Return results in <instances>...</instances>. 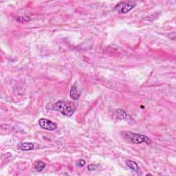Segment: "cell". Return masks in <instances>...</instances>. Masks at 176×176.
<instances>
[{
	"label": "cell",
	"instance_id": "cell-11",
	"mask_svg": "<svg viewBox=\"0 0 176 176\" xmlns=\"http://www.w3.org/2000/svg\"><path fill=\"white\" fill-rule=\"evenodd\" d=\"M87 169L89 171H93L97 170V165H95V164H90L89 166H88Z\"/></svg>",
	"mask_w": 176,
	"mask_h": 176
},
{
	"label": "cell",
	"instance_id": "cell-1",
	"mask_svg": "<svg viewBox=\"0 0 176 176\" xmlns=\"http://www.w3.org/2000/svg\"><path fill=\"white\" fill-rule=\"evenodd\" d=\"M54 109L63 116L70 117L75 112L76 107L75 104L70 101L58 100L55 104Z\"/></svg>",
	"mask_w": 176,
	"mask_h": 176
},
{
	"label": "cell",
	"instance_id": "cell-6",
	"mask_svg": "<svg viewBox=\"0 0 176 176\" xmlns=\"http://www.w3.org/2000/svg\"><path fill=\"white\" fill-rule=\"evenodd\" d=\"M17 148L21 151H31L33 150L34 146L32 143H21L17 145Z\"/></svg>",
	"mask_w": 176,
	"mask_h": 176
},
{
	"label": "cell",
	"instance_id": "cell-3",
	"mask_svg": "<svg viewBox=\"0 0 176 176\" xmlns=\"http://www.w3.org/2000/svg\"><path fill=\"white\" fill-rule=\"evenodd\" d=\"M136 6V4L132 1L127 2H121L116 5L115 6V10L119 13L125 14V13L129 12Z\"/></svg>",
	"mask_w": 176,
	"mask_h": 176
},
{
	"label": "cell",
	"instance_id": "cell-9",
	"mask_svg": "<svg viewBox=\"0 0 176 176\" xmlns=\"http://www.w3.org/2000/svg\"><path fill=\"white\" fill-rule=\"evenodd\" d=\"M46 167V164L42 161H38L34 164V169H35L37 171H41L44 170Z\"/></svg>",
	"mask_w": 176,
	"mask_h": 176
},
{
	"label": "cell",
	"instance_id": "cell-5",
	"mask_svg": "<svg viewBox=\"0 0 176 176\" xmlns=\"http://www.w3.org/2000/svg\"><path fill=\"white\" fill-rule=\"evenodd\" d=\"M81 94V88H80L79 84L77 83V82L74 83L72 85L70 91V98L74 100H78Z\"/></svg>",
	"mask_w": 176,
	"mask_h": 176
},
{
	"label": "cell",
	"instance_id": "cell-7",
	"mask_svg": "<svg viewBox=\"0 0 176 176\" xmlns=\"http://www.w3.org/2000/svg\"><path fill=\"white\" fill-rule=\"evenodd\" d=\"M126 164L130 169L134 171L136 173L140 172V167L136 162L132 160H127L126 162Z\"/></svg>",
	"mask_w": 176,
	"mask_h": 176
},
{
	"label": "cell",
	"instance_id": "cell-8",
	"mask_svg": "<svg viewBox=\"0 0 176 176\" xmlns=\"http://www.w3.org/2000/svg\"><path fill=\"white\" fill-rule=\"evenodd\" d=\"M116 114L117 118H118V119L124 120V119H126L127 117V112L124 110V109H117L116 111Z\"/></svg>",
	"mask_w": 176,
	"mask_h": 176
},
{
	"label": "cell",
	"instance_id": "cell-4",
	"mask_svg": "<svg viewBox=\"0 0 176 176\" xmlns=\"http://www.w3.org/2000/svg\"><path fill=\"white\" fill-rule=\"evenodd\" d=\"M39 125L42 129L48 130V131H54L57 129L58 125L57 123L52 122L50 120L47 118H41L39 120Z\"/></svg>",
	"mask_w": 176,
	"mask_h": 176
},
{
	"label": "cell",
	"instance_id": "cell-2",
	"mask_svg": "<svg viewBox=\"0 0 176 176\" xmlns=\"http://www.w3.org/2000/svg\"><path fill=\"white\" fill-rule=\"evenodd\" d=\"M122 135L127 140L134 144H142L143 143H145L146 144L151 143V140L147 136L141 134L125 132L122 134Z\"/></svg>",
	"mask_w": 176,
	"mask_h": 176
},
{
	"label": "cell",
	"instance_id": "cell-10",
	"mask_svg": "<svg viewBox=\"0 0 176 176\" xmlns=\"http://www.w3.org/2000/svg\"><path fill=\"white\" fill-rule=\"evenodd\" d=\"M16 20L18 21L19 22H26L30 20V18L29 17H18L16 18Z\"/></svg>",
	"mask_w": 176,
	"mask_h": 176
},
{
	"label": "cell",
	"instance_id": "cell-12",
	"mask_svg": "<svg viewBox=\"0 0 176 176\" xmlns=\"http://www.w3.org/2000/svg\"><path fill=\"white\" fill-rule=\"evenodd\" d=\"M85 163H86V162H85L84 160H79L78 161V163H77V164H78V166L80 167H84V165L85 164Z\"/></svg>",
	"mask_w": 176,
	"mask_h": 176
}]
</instances>
